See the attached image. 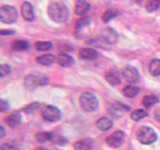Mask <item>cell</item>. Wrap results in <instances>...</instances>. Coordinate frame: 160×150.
<instances>
[{
    "label": "cell",
    "instance_id": "6da1fadb",
    "mask_svg": "<svg viewBox=\"0 0 160 150\" xmlns=\"http://www.w3.org/2000/svg\"><path fill=\"white\" fill-rule=\"evenodd\" d=\"M48 14L55 22H65L69 19V9L61 1H52L48 8Z\"/></svg>",
    "mask_w": 160,
    "mask_h": 150
},
{
    "label": "cell",
    "instance_id": "7a4b0ae2",
    "mask_svg": "<svg viewBox=\"0 0 160 150\" xmlns=\"http://www.w3.org/2000/svg\"><path fill=\"white\" fill-rule=\"evenodd\" d=\"M79 102H80V106L84 111H95L98 109V105H99L96 96L89 91H85L80 95Z\"/></svg>",
    "mask_w": 160,
    "mask_h": 150
},
{
    "label": "cell",
    "instance_id": "3957f363",
    "mask_svg": "<svg viewBox=\"0 0 160 150\" xmlns=\"http://www.w3.org/2000/svg\"><path fill=\"white\" fill-rule=\"evenodd\" d=\"M0 19L5 24H12L18 19V11L14 6L10 5H4L0 9Z\"/></svg>",
    "mask_w": 160,
    "mask_h": 150
},
{
    "label": "cell",
    "instance_id": "277c9868",
    "mask_svg": "<svg viewBox=\"0 0 160 150\" xmlns=\"http://www.w3.org/2000/svg\"><path fill=\"white\" fill-rule=\"evenodd\" d=\"M49 82V78L42 74H30L25 78V85L29 89H34L36 86H41Z\"/></svg>",
    "mask_w": 160,
    "mask_h": 150
},
{
    "label": "cell",
    "instance_id": "5b68a950",
    "mask_svg": "<svg viewBox=\"0 0 160 150\" xmlns=\"http://www.w3.org/2000/svg\"><path fill=\"white\" fill-rule=\"evenodd\" d=\"M138 139L142 144H152L156 140V132L149 126H141L138 131Z\"/></svg>",
    "mask_w": 160,
    "mask_h": 150
},
{
    "label": "cell",
    "instance_id": "8992f818",
    "mask_svg": "<svg viewBox=\"0 0 160 150\" xmlns=\"http://www.w3.org/2000/svg\"><path fill=\"white\" fill-rule=\"evenodd\" d=\"M41 116H42L44 120L54 122V121H58V120L60 119L61 112H60V110H59L58 108H55V106H45V108L41 110Z\"/></svg>",
    "mask_w": 160,
    "mask_h": 150
},
{
    "label": "cell",
    "instance_id": "52a82bcc",
    "mask_svg": "<svg viewBox=\"0 0 160 150\" xmlns=\"http://www.w3.org/2000/svg\"><path fill=\"white\" fill-rule=\"evenodd\" d=\"M124 138H125V134H124L122 131L118 130V131L112 132V134L106 139V144H108L109 146H111V148H115V149H116V148H119V146L122 144Z\"/></svg>",
    "mask_w": 160,
    "mask_h": 150
},
{
    "label": "cell",
    "instance_id": "ba28073f",
    "mask_svg": "<svg viewBox=\"0 0 160 150\" xmlns=\"http://www.w3.org/2000/svg\"><path fill=\"white\" fill-rule=\"evenodd\" d=\"M122 75H124V78H125L126 80H129L130 82H136V81H139V79H140V75H139L138 70H136L134 66H126V68L124 69V71H122Z\"/></svg>",
    "mask_w": 160,
    "mask_h": 150
},
{
    "label": "cell",
    "instance_id": "9c48e42d",
    "mask_svg": "<svg viewBox=\"0 0 160 150\" xmlns=\"http://www.w3.org/2000/svg\"><path fill=\"white\" fill-rule=\"evenodd\" d=\"M100 38L102 39V41H105L108 44H115L118 40V34L112 29H104Z\"/></svg>",
    "mask_w": 160,
    "mask_h": 150
},
{
    "label": "cell",
    "instance_id": "30bf717a",
    "mask_svg": "<svg viewBox=\"0 0 160 150\" xmlns=\"http://www.w3.org/2000/svg\"><path fill=\"white\" fill-rule=\"evenodd\" d=\"M90 10V4L86 0H78L75 2V14L76 15H86Z\"/></svg>",
    "mask_w": 160,
    "mask_h": 150
},
{
    "label": "cell",
    "instance_id": "8fae6325",
    "mask_svg": "<svg viewBox=\"0 0 160 150\" xmlns=\"http://www.w3.org/2000/svg\"><path fill=\"white\" fill-rule=\"evenodd\" d=\"M105 79H106V81H108L110 85H112V86L119 85V84L121 82L120 72L116 71V70H109V71L106 72V75H105Z\"/></svg>",
    "mask_w": 160,
    "mask_h": 150
},
{
    "label": "cell",
    "instance_id": "7c38bea8",
    "mask_svg": "<svg viewBox=\"0 0 160 150\" xmlns=\"http://www.w3.org/2000/svg\"><path fill=\"white\" fill-rule=\"evenodd\" d=\"M21 15L26 21H32L34 20V10L30 2H22L21 5Z\"/></svg>",
    "mask_w": 160,
    "mask_h": 150
},
{
    "label": "cell",
    "instance_id": "4fadbf2b",
    "mask_svg": "<svg viewBox=\"0 0 160 150\" xmlns=\"http://www.w3.org/2000/svg\"><path fill=\"white\" fill-rule=\"evenodd\" d=\"M79 56L84 60H94L99 56V54H98L96 50H94L91 48H82L79 51Z\"/></svg>",
    "mask_w": 160,
    "mask_h": 150
},
{
    "label": "cell",
    "instance_id": "5bb4252c",
    "mask_svg": "<svg viewBox=\"0 0 160 150\" xmlns=\"http://www.w3.org/2000/svg\"><path fill=\"white\" fill-rule=\"evenodd\" d=\"M94 146V142L91 139H81L74 144L75 150H91Z\"/></svg>",
    "mask_w": 160,
    "mask_h": 150
},
{
    "label": "cell",
    "instance_id": "9a60e30c",
    "mask_svg": "<svg viewBox=\"0 0 160 150\" xmlns=\"http://www.w3.org/2000/svg\"><path fill=\"white\" fill-rule=\"evenodd\" d=\"M111 126H112V120H111L110 118L104 116V118H100V119L96 121V128H98L99 130H101V131H106V130H109Z\"/></svg>",
    "mask_w": 160,
    "mask_h": 150
},
{
    "label": "cell",
    "instance_id": "2e32d148",
    "mask_svg": "<svg viewBox=\"0 0 160 150\" xmlns=\"http://www.w3.org/2000/svg\"><path fill=\"white\" fill-rule=\"evenodd\" d=\"M58 62H59L61 66L68 68V66H71V65L74 64V59H72L70 55H68V54H60V55L58 56Z\"/></svg>",
    "mask_w": 160,
    "mask_h": 150
},
{
    "label": "cell",
    "instance_id": "e0dca14e",
    "mask_svg": "<svg viewBox=\"0 0 160 150\" xmlns=\"http://www.w3.org/2000/svg\"><path fill=\"white\" fill-rule=\"evenodd\" d=\"M12 50L15 51H24V50H28L30 48V44L26 41V40H15L11 45Z\"/></svg>",
    "mask_w": 160,
    "mask_h": 150
},
{
    "label": "cell",
    "instance_id": "ac0fdd59",
    "mask_svg": "<svg viewBox=\"0 0 160 150\" xmlns=\"http://www.w3.org/2000/svg\"><path fill=\"white\" fill-rule=\"evenodd\" d=\"M20 121H21V118H20V115L19 114H11L10 116H8L6 119H5V122L10 126V128H16V126H19L20 125Z\"/></svg>",
    "mask_w": 160,
    "mask_h": 150
},
{
    "label": "cell",
    "instance_id": "d6986e66",
    "mask_svg": "<svg viewBox=\"0 0 160 150\" xmlns=\"http://www.w3.org/2000/svg\"><path fill=\"white\" fill-rule=\"evenodd\" d=\"M122 94H124L126 98H135V96L139 94V88H136L135 85H128V86L124 88Z\"/></svg>",
    "mask_w": 160,
    "mask_h": 150
},
{
    "label": "cell",
    "instance_id": "ffe728a7",
    "mask_svg": "<svg viewBox=\"0 0 160 150\" xmlns=\"http://www.w3.org/2000/svg\"><path fill=\"white\" fill-rule=\"evenodd\" d=\"M149 70H150V74H151V75L159 76V75H160V60H159V59L151 60V62H150V65H149Z\"/></svg>",
    "mask_w": 160,
    "mask_h": 150
},
{
    "label": "cell",
    "instance_id": "44dd1931",
    "mask_svg": "<svg viewBox=\"0 0 160 150\" xmlns=\"http://www.w3.org/2000/svg\"><path fill=\"white\" fill-rule=\"evenodd\" d=\"M118 15H119V11H118L116 9H108V10H105V11H104V14H102L101 19H102V21H104V22H108V21H110L111 19L116 18Z\"/></svg>",
    "mask_w": 160,
    "mask_h": 150
},
{
    "label": "cell",
    "instance_id": "7402d4cb",
    "mask_svg": "<svg viewBox=\"0 0 160 150\" xmlns=\"http://www.w3.org/2000/svg\"><path fill=\"white\" fill-rule=\"evenodd\" d=\"M55 60V56L51 55V54H45V55H41L39 58H36V61L41 65H51Z\"/></svg>",
    "mask_w": 160,
    "mask_h": 150
},
{
    "label": "cell",
    "instance_id": "603a6c76",
    "mask_svg": "<svg viewBox=\"0 0 160 150\" xmlns=\"http://www.w3.org/2000/svg\"><path fill=\"white\" fill-rule=\"evenodd\" d=\"M156 101H158V98H156L155 95H152V94H150V95H145V96L142 98V104H144V106H146V108L152 106Z\"/></svg>",
    "mask_w": 160,
    "mask_h": 150
},
{
    "label": "cell",
    "instance_id": "cb8c5ba5",
    "mask_svg": "<svg viewBox=\"0 0 160 150\" xmlns=\"http://www.w3.org/2000/svg\"><path fill=\"white\" fill-rule=\"evenodd\" d=\"M52 48V44L49 42V41H38L35 44V49L39 50V51H48Z\"/></svg>",
    "mask_w": 160,
    "mask_h": 150
},
{
    "label": "cell",
    "instance_id": "d4e9b609",
    "mask_svg": "<svg viewBox=\"0 0 160 150\" xmlns=\"http://www.w3.org/2000/svg\"><path fill=\"white\" fill-rule=\"evenodd\" d=\"M146 115H148V114H146V111H145V110H142V109L132 110V111H131V114H130L131 119H132V120H135V121H138V120H140V119L145 118Z\"/></svg>",
    "mask_w": 160,
    "mask_h": 150
},
{
    "label": "cell",
    "instance_id": "484cf974",
    "mask_svg": "<svg viewBox=\"0 0 160 150\" xmlns=\"http://www.w3.org/2000/svg\"><path fill=\"white\" fill-rule=\"evenodd\" d=\"M52 139V134L51 132H46V131H40L36 134V140L39 142H45L48 140Z\"/></svg>",
    "mask_w": 160,
    "mask_h": 150
},
{
    "label": "cell",
    "instance_id": "4316f807",
    "mask_svg": "<svg viewBox=\"0 0 160 150\" xmlns=\"http://www.w3.org/2000/svg\"><path fill=\"white\" fill-rule=\"evenodd\" d=\"M160 8V0H150L146 5V10L148 11H155Z\"/></svg>",
    "mask_w": 160,
    "mask_h": 150
},
{
    "label": "cell",
    "instance_id": "83f0119b",
    "mask_svg": "<svg viewBox=\"0 0 160 150\" xmlns=\"http://www.w3.org/2000/svg\"><path fill=\"white\" fill-rule=\"evenodd\" d=\"M39 108H40V104H39V102H32V104L25 106V108H24V111H25V112H34V111L38 110Z\"/></svg>",
    "mask_w": 160,
    "mask_h": 150
},
{
    "label": "cell",
    "instance_id": "f1b7e54d",
    "mask_svg": "<svg viewBox=\"0 0 160 150\" xmlns=\"http://www.w3.org/2000/svg\"><path fill=\"white\" fill-rule=\"evenodd\" d=\"M90 24V19H88V18H82V19H80L78 22H76V28L79 29H81V28H84V26H88Z\"/></svg>",
    "mask_w": 160,
    "mask_h": 150
},
{
    "label": "cell",
    "instance_id": "f546056e",
    "mask_svg": "<svg viewBox=\"0 0 160 150\" xmlns=\"http://www.w3.org/2000/svg\"><path fill=\"white\" fill-rule=\"evenodd\" d=\"M11 72V69H10V66L9 65H1L0 66V76H6L8 74H10Z\"/></svg>",
    "mask_w": 160,
    "mask_h": 150
},
{
    "label": "cell",
    "instance_id": "4dcf8cb0",
    "mask_svg": "<svg viewBox=\"0 0 160 150\" xmlns=\"http://www.w3.org/2000/svg\"><path fill=\"white\" fill-rule=\"evenodd\" d=\"M51 141L54 144H56V145H64V144H66V139L62 138V136H52V140Z\"/></svg>",
    "mask_w": 160,
    "mask_h": 150
},
{
    "label": "cell",
    "instance_id": "1f68e13d",
    "mask_svg": "<svg viewBox=\"0 0 160 150\" xmlns=\"http://www.w3.org/2000/svg\"><path fill=\"white\" fill-rule=\"evenodd\" d=\"M0 150H16V148L14 145H11V144H2Z\"/></svg>",
    "mask_w": 160,
    "mask_h": 150
},
{
    "label": "cell",
    "instance_id": "d6a6232c",
    "mask_svg": "<svg viewBox=\"0 0 160 150\" xmlns=\"http://www.w3.org/2000/svg\"><path fill=\"white\" fill-rule=\"evenodd\" d=\"M8 108H9V104L5 100H0V110L1 111H6Z\"/></svg>",
    "mask_w": 160,
    "mask_h": 150
},
{
    "label": "cell",
    "instance_id": "836d02e7",
    "mask_svg": "<svg viewBox=\"0 0 160 150\" xmlns=\"http://www.w3.org/2000/svg\"><path fill=\"white\" fill-rule=\"evenodd\" d=\"M154 118H155V120H156V121H159V122H160V109L155 110V112H154Z\"/></svg>",
    "mask_w": 160,
    "mask_h": 150
},
{
    "label": "cell",
    "instance_id": "e575fe53",
    "mask_svg": "<svg viewBox=\"0 0 160 150\" xmlns=\"http://www.w3.org/2000/svg\"><path fill=\"white\" fill-rule=\"evenodd\" d=\"M0 34H1V35H6V34H14V31H12V30H2V31H0Z\"/></svg>",
    "mask_w": 160,
    "mask_h": 150
},
{
    "label": "cell",
    "instance_id": "d590c367",
    "mask_svg": "<svg viewBox=\"0 0 160 150\" xmlns=\"http://www.w3.org/2000/svg\"><path fill=\"white\" fill-rule=\"evenodd\" d=\"M4 135H5V131H4V128H2V126H0V136H1V138H4Z\"/></svg>",
    "mask_w": 160,
    "mask_h": 150
},
{
    "label": "cell",
    "instance_id": "8d00e7d4",
    "mask_svg": "<svg viewBox=\"0 0 160 150\" xmlns=\"http://www.w3.org/2000/svg\"><path fill=\"white\" fill-rule=\"evenodd\" d=\"M35 150H46V149H44V148H38V149H35Z\"/></svg>",
    "mask_w": 160,
    "mask_h": 150
},
{
    "label": "cell",
    "instance_id": "74e56055",
    "mask_svg": "<svg viewBox=\"0 0 160 150\" xmlns=\"http://www.w3.org/2000/svg\"><path fill=\"white\" fill-rule=\"evenodd\" d=\"M159 42H160V40H159Z\"/></svg>",
    "mask_w": 160,
    "mask_h": 150
}]
</instances>
